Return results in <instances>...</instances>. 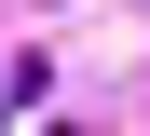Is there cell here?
Here are the masks:
<instances>
[{"label":"cell","mask_w":150,"mask_h":136,"mask_svg":"<svg viewBox=\"0 0 150 136\" xmlns=\"http://www.w3.org/2000/svg\"><path fill=\"white\" fill-rule=\"evenodd\" d=\"M55 136H96V123H55Z\"/></svg>","instance_id":"cell-1"}]
</instances>
